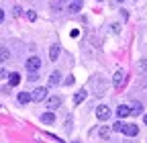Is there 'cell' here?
Here are the masks:
<instances>
[{
	"label": "cell",
	"mask_w": 147,
	"mask_h": 143,
	"mask_svg": "<svg viewBox=\"0 0 147 143\" xmlns=\"http://www.w3.org/2000/svg\"><path fill=\"white\" fill-rule=\"evenodd\" d=\"M125 78H127V76H125V72H123V69H117V72H115V76H113V84H115L117 90L125 86Z\"/></svg>",
	"instance_id": "obj_1"
},
{
	"label": "cell",
	"mask_w": 147,
	"mask_h": 143,
	"mask_svg": "<svg viewBox=\"0 0 147 143\" xmlns=\"http://www.w3.org/2000/svg\"><path fill=\"white\" fill-rule=\"evenodd\" d=\"M47 96V88H43V86H39V88H35V90L31 92V98L35 100V102H41L43 98Z\"/></svg>",
	"instance_id": "obj_2"
},
{
	"label": "cell",
	"mask_w": 147,
	"mask_h": 143,
	"mask_svg": "<svg viewBox=\"0 0 147 143\" xmlns=\"http://www.w3.org/2000/svg\"><path fill=\"white\" fill-rule=\"evenodd\" d=\"M25 65H27V69H29V72H37V69L41 67V59L37 57V55H31V57L27 59V63H25Z\"/></svg>",
	"instance_id": "obj_3"
},
{
	"label": "cell",
	"mask_w": 147,
	"mask_h": 143,
	"mask_svg": "<svg viewBox=\"0 0 147 143\" xmlns=\"http://www.w3.org/2000/svg\"><path fill=\"white\" fill-rule=\"evenodd\" d=\"M121 133H125L127 137H137L139 135V127H137V125H123Z\"/></svg>",
	"instance_id": "obj_4"
},
{
	"label": "cell",
	"mask_w": 147,
	"mask_h": 143,
	"mask_svg": "<svg viewBox=\"0 0 147 143\" xmlns=\"http://www.w3.org/2000/svg\"><path fill=\"white\" fill-rule=\"evenodd\" d=\"M96 117L100 119V121H106L108 117H110V109L106 104H100V106H96Z\"/></svg>",
	"instance_id": "obj_5"
},
{
	"label": "cell",
	"mask_w": 147,
	"mask_h": 143,
	"mask_svg": "<svg viewBox=\"0 0 147 143\" xmlns=\"http://www.w3.org/2000/svg\"><path fill=\"white\" fill-rule=\"evenodd\" d=\"M59 106H61V96H51L47 100V109L49 111H55V109H59Z\"/></svg>",
	"instance_id": "obj_6"
},
{
	"label": "cell",
	"mask_w": 147,
	"mask_h": 143,
	"mask_svg": "<svg viewBox=\"0 0 147 143\" xmlns=\"http://www.w3.org/2000/svg\"><path fill=\"white\" fill-rule=\"evenodd\" d=\"M59 51H61V49H59V45H57V43H53V45H51V49H49V59H51V61H57Z\"/></svg>",
	"instance_id": "obj_7"
},
{
	"label": "cell",
	"mask_w": 147,
	"mask_h": 143,
	"mask_svg": "<svg viewBox=\"0 0 147 143\" xmlns=\"http://www.w3.org/2000/svg\"><path fill=\"white\" fill-rule=\"evenodd\" d=\"M129 115H131V106H127V104H121L119 109H117V117L125 119V117H129Z\"/></svg>",
	"instance_id": "obj_8"
},
{
	"label": "cell",
	"mask_w": 147,
	"mask_h": 143,
	"mask_svg": "<svg viewBox=\"0 0 147 143\" xmlns=\"http://www.w3.org/2000/svg\"><path fill=\"white\" fill-rule=\"evenodd\" d=\"M41 121H43L45 125H53V123H55V115H53V111L43 113V115H41Z\"/></svg>",
	"instance_id": "obj_9"
},
{
	"label": "cell",
	"mask_w": 147,
	"mask_h": 143,
	"mask_svg": "<svg viewBox=\"0 0 147 143\" xmlns=\"http://www.w3.org/2000/svg\"><path fill=\"white\" fill-rule=\"evenodd\" d=\"M59 82H61V72H53L49 76V86H57Z\"/></svg>",
	"instance_id": "obj_10"
},
{
	"label": "cell",
	"mask_w": 147,
	"mask_h": 143,
	"mask_svg": "<svg viewBox=\"0 0 147 143\" xmlns=\"http://www.w3.org/2000/svg\"><path fill=\"white\" fill-rule=\"evenodd\" d=\"M67 10H69V12H78V10H82V0H71V2L67 4Z\"/></svg>",
	"instance_id": "obj_11"
},
{
	"label": "cell",
	"mask_w": 147,
	"mask_h": 143,
	"mask_svg": "<svg viewBox=\"0 0 147 143\" xmlns=\"http://www.w3.org/2000/svg\"><path fill=\"white\" fill-rule=\"evenodd\" d=\"M67 2H69V0H51V8L53 10H61Z\"/></svg>",
	"instance_id": "obj_12"
},
{
	"label": "cell",
	"mask_w": 147,
	"mask_h": 143,
	"mask_svg": "<svg viewBox=\"0 0 147 143\" xmlns=\"http://www.w3.org/2000/svg\"><path fill=\"white\" fill-rule=\"evenodd\" d=\"M18 82H21V74H16V72L8 74V84L10 86H18Z\"/></svg>",
	"instance_id": "obj_13"
},
{
	"label": "cell",
	"mask_w": 147,
	"mask_h": 143,
	"mask_svg": "<svg viewBox=\"0 0 147 143\" xmlns=\"http://www.w3.org/2000/svg\"><path fill=\"white\" fill-rule=\"evenodd\" d=\"M86 90H80V92H76V94H74V104H80V102H84L86 100Z\"/></svg>",
	"instance_id": "obj_14"
},
{
	"label": "cell",
	"mask_w": 147,
	"mask_h": 143,
	"mask_svg": "<svg viewBox=\"0 0 147 143\" xmlns=\"http://www.w3.org/2000/svg\"><path fill=\"white\" fill-rule=\"evenodd\" d=\"M33 98H31V92H18V102L21 104H29Z\"/></svg>",
	"instance_id": "obj_15"
},
{
	"label": "cell",
	"mask_w": 147,
	"mask_h": 143,
	"mask_svg": "<svg viewBox=\"0 0 147 143\" xmlns=\"http://www.w3.org/2000/svg\"><path fill=\"white\" fill-rule=\"evenodd\" d=\"M10 59V51L6 49V47H0V63H4V61H8Z\"/></svg>",
	"instance_id": "obj_16"
},
{
	"label": "cell",
	"mask_w": 147,
	"mask_h": 143,
	"mask_svg": "<svg viewBox=\"0 0 147 143\" xmlns=\"http://www.w3.org/2000/svg\"><path fill=\"white\" fill-rule=\"evenodd\" d=\"M143 113V104L141 102H133L131 104V115H141Z\"/></svg>",
	"instance_id": "obj_17"
},
{
	"label": "cell",
	"mask_w": 147,
	"mask_h": 143,
	"mask_svg": "<svg viewBox=\"0 0 147 143\" xmlns=\"http://www.w3.org/2000/svg\"><path fill=\"white\" fill-rule=\"evenodd\" d=\"M98 133H100V137H102V139H106V137L110 135V129H108V127H102V129H100Z\"/></svg>",
	"instance_id": "obj_18"
},
{
	"label": "cell",
	"mask_w": 147,
	"mask_h": 143,
	"mask_svg": "<svg viewBox=\"0 0 147 143\" xmlns=\"http://www.w3.org/2000/svg\"><path fill=\"white\" fill-rule=\"evenodd\" d=\"M123 125H125V123H121V121H117V123L113 125V131H121V129H123Z\"/></svg>",
	"instance_id": "obj_19"
},
{
	"label": "cell",
	"mask_w": 147,
	"mask_h": 143,
	"mask_svg": "<svg viewBox=\"0 0 147 143\" xmlns=\"http://www.w3.org/2000/svg\"><path fill=\"white\" fill-rule=\"evenodd\" d=\"M27 19H29V21H35V19H37V14H35L33 10H27Z\"/></svg>",
	"instance_id": "obj_20"
},
{
	"label": "cell",
	"mask_w": 147,
	"mask_h": 143,
	"mask_svg": "<svg viewBox=\"0 0 147 143\" xmlns=\"http://www.w3.org/2000/svg\"><path fill=\"white\" fill-rule=\"evenodd\" d=\"M0 78H2V80L8 78V72H6V69H0Z\"/></svg>",
	"instance_id": "obj_21"
},
{
	"label": "cell",
	"mask_w": 147,
	"mask_h": 143,
	"mask_svg": "<svg viewBox=\"0 0 147 143\" xmlns=\"http://www.w3.org/2000/svg\"><path fill=\"white\" fill-rule=\"evenodd\" d=\"M119 31H121V25L115 23V25H113V33H119Z\"/></svg>",
	"instance_id": "obj_22"
},
{
	"label": "cell",
	"mask_w": 147,
	"mask_h": 143,
	"mask_svg": "<svg viewBox=\"0 0 147 143\" xmlns=\"http://www.w3.org/2000/svg\"><path fill=\"white\" fill-rule=\"evenodd\" d=\"M12 10H14V14H16V16H18V14H21V12H23V8H21V6H14Z\"/></svg>",
	"instance_id": "obj_23"
},
{
	"label": "cell",
	"mask_w": 147,
	"mask_h": 143,
	"mask_svg": "<svg viewBox=\"0 0 147 143\" xmlns=\"http://www.w3.org/2000/svg\"><path fill=\"white\" fill-rule=\"evenodd\" d=\"M71 84H74V78H71V76H69V78H65V86H71Z\"/></svg>",
	"instance_id": "obj_24"
},
{
	"label": "cell",
	"mask_w": 147,
	"mask_h": 143,
	"mask_svg": "<svg viewBox=\"0 0 147 143\" xmlns=\"http://www.w3.org/2000/svg\"><path fill=\"white\" fill-rule=\"evenodd\" d=\"M2 21H4V12H2V10H0V23H2Z\"/></svg>",
	"instance_id": "obj_25"
},
{
	"label": "cell",
	"mask_w": 147,
	"mask_h": 143,
	"mask_svg": "<svg viewBox=\"0 0 147 143\" xmlns=\"http://www.w3.org/2000/svg\"><path fill=\"white\" fill-rule=\"evenodd\" d=\"M143 121H145V125H147V115H143Z\"/></svg>",
	"instance_id": "obj_26"
},
{
	"label": "cell",
	"mask_w": 147,
	"mask_h": 143,
	"mask_svg": "<svg viewBox=\"0 0 147 143\" xmlns=\"http://www.w3.org/2000/svg\"><path fill=\"white\" fill-rule=\"evenodd\" d=\"M115 2H125V0H115Z\"/></svg>",
	"instance_id": "obj_27"
}]
</instances>
